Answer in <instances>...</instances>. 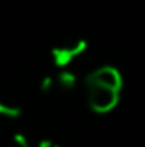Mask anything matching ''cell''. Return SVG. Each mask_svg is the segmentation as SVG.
Segmentation results:
<instances>
[{"label":"cell","mask_w":145,"mask_h":147,"mask_svg":"<svg viewBox=\"0 0 145 147\" xmlns=\"http://www.w3.org/2000/svg\"><path fill=\"white\" fill-rule=\"evenodd\" d=\"M121 75L114 67L104 65L87 75V103L96 113H108L119 101Z\"/></svg>","instance_id":"1"},{"label":"cell","mask_w":145,"mask_h":147,"mask_svg":"<svg viewBox=\"0 0 145 147\" xmlns=\"http://www.w3.org/2000/svg\"><path fill=\"white\" fill-rule=\"evenodd\" d=\"M87 45L84 39H70L63 45H58L53 50V62L58 67H67L68 63H72L75 58H79L84 51H85Z\"/></svg>","instance_id":"2"},{"label":"cell","mask_w":145,"mask_h":147,"mask_svg":"<svg viewBox=\"0 0 145 147\" xmlns=\"http://www.w3.org/2000/svg\"><path fill=\"white\" fill-rule=\"evenodd\" d=\"M9 147H29V144H28V140H26L24 137L15 135V137L10 140V146H9Z\"/></svg>","instance_id":"3"}]
</instances>
